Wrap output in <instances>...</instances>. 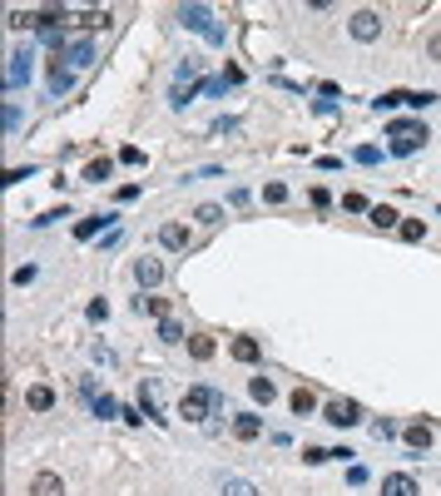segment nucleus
Returning a JSON list of instances; mask_svg holds the SVG:
<instances>
[{
    "instance_id": "cd10ccee",
    "label": "nucleus",
    "mask_w": 441,
    "mask_h": 496,
    "mask_svg": "<svg viewBox=\"0 0 441 496\" xmlns=\"http://www.w3.org/2000/svg\"><path fill=\"white\" fill-rule=\"evenodd\" d=\"M218 218H224V208H218V204H203V208H198V224H218Z\"/></svg>"
},
{
    "instance_id": "c756f323",
    "label": "nucleus",
    "mask_w": 441,
    "mask_h": 496,
    "mask_svg": "<svg viewBox=\"0 0 441 496\" xmlns=\"http://www.w3.org/2000/svg\"><path fill=\"white\" fill-rule=\"evenodd\" d=\"M80 25H89V30H99V25H109V10H89Z\"/></svg>"
},
{
    "instance_id": "f3484780",
    "label": "nucleus",
    "mask_w": 441,
    "mask_h": 496,
    "mask_svg": "<svg viewBox=\"0 0 441 496\" xmlns=\"http://www.w3.org/2000/svg\"><path fill=\"white\" fill-rule=\"evenodd\" d=\"M258 353H263L258 338H238V343H233V357H238V362H258Z\"/></svg>"
},
{
    "instance_id": "423d86ee",
    "label": "nucleus",
    "mask_w": 441,
    "mask_h": 496,
    "mask_svg": "<svg viewBox=\"0 0 441 496\" xmlns=\"http://www.w3.org/2000/svg\"><path fill=\"white\" fill-rule=\"evenodd\" d=\"M134 278H139V288H159L164 283V263L159 258H139L134 263Z\"/></svg>"
},
{
    "instance_id": "2eb2a0df",
    "label": "nucleus",
    "mask_w": 441,
    "mask_h": 496,
    "mask_svg": "<svg viewBox=\"0 0 441 496\" xmlns=\"http://www.w3.org/2000/svg\"><path fill=\"white\" fill-rule=\"evenodd\" d=\"M248 392H253V402H263V407H268L273 397H278V388H273L268 377H253V382H248Z\"/></svg>"
},
{
    "instance_id": "c85d7f7f",
    "label": "nucleus",
    "mask_w": 441,
    "mask_h": 496,
    "mask_svg": "<svg viewBox=\"0 0 441 496\" xmlns=\"http://www.w3.org/2000/svg\"><path fill=\"white\" fill-rule=\"evenodd\" d=\"M372 437H377V442H387V437H397V427H392V422H387V417H382V422H377V427H372Z\"/></svg>"
},
{
    "instance_id": "aec40b11",
    "label": "nucleus",
    "mask_w": 441,
    "mask_h": 496,
    "mask_svg": "<svg viewBox=\"0 0 441 496\" xmlns=\"http://www.w3.org/2000/svg\"><path fill=\"white\" fill-rule=\"evenodd\" d=\"M159 338H164V343H184V327H179L174 318H164V323H159Z\"/></svg>"
},
{
    "instance_id": "ddd939ff",
    "label": "nucleus",
    "mask_w": 441,
    "mask_h": 496,
    "mask_svg": "<svg viewBox=\"0 0 441 496\" xmlns=\"http://www.w3.org/2000/svg\"><path fill=\"white\" fill-rule=\"evenodd\" d=\"M109 174H115V159H89V164H85V179H89V184H104Z\"/></svg>"
},
{
    "instance_id": "1a4fd4ad",
    "label": "nucleus",
    "mask_w": 441,
    "mask_h": 496,
    "mask_svg": "<svg viewBox=\"0 0 441 496\" xmlns=\"http://www.w3.org/2000/svg\"><path fill=\"white\" fill-rule=\"evenodd\" d=\"M382 496H417V481L407 472H392L387 481H382Z\"/></svg>"
},
{
    "instance_id": "f03ea898",
    "label": "nucleus",
    "mask_w": 441,
    "mask_h": 496,
    "mask_svg": "<svg viewBox=\"0 0 441 496\" xmlns=\"http://www.w3.org/2000/svg\"><path fill=\"white\" fill-rule=\"evenodd\" d=\"M218 407H224V397H218L213 388H189L184 402H179V417H184V422H203V417L218 412Z\"/></svg>"
},
{
    "instance_id": "bb28decb",
    "label": "nucleus",
    "mask_w": 441,
    "mask_h": 496,
    "mask_svg": "<svg viewBox=\"0 0 441 496\" xmlns=\"http://www.w3.org/2000/svg\"><path fill=\"white\" fill-rule=\"evenodd\" d=\"M327 457H333V452H322V447H303V462H308V467H322Z\"/></svg>"
},
{
    "instance_id": "412c9836",
    "label": "nucleus",
    "mask_w": 441,
    "mask_h": 496,
    "mask_svg": "<svg viewBox=\"0 0 441 496\" xmlns=\"http://www.w3.org/2000/svg\"><path fill=\"white\" fill-rule=\"evenodd\" d=\"M139 313H154L164 323V318H169V303H164V298H139Z\"/></svg>"
},
{
    "instance_id": "393cba45",
    "label": "nucleus",
    "mask_w": 441,
    "mask_h": 496,
    "mask_svg": "<svg viewBox=\"0 0 441 496\" xmlns=\"http://www.w3.org/2000/svg\"><path fill=\"white\" fill-rule=\"evenodd\" d=\"M342 208H347V213H372V208H367V199H362V194H342Z\"/></svg>"
},
{
    "instance_id": "f704fd0d",
    "label": "nucleus",
    "mask_w": 441,
    "mask_h": 496,
    "mask_svg": "<svg viewBox=\"0 0 441 496\" xmlns=\"http://www.w3.org/2000/svg\"><path fill=\"white\" fill-rule=\"evenodd\" d=\"M109 318V303H89V323H104Z\"/></svg>"
},
{
    "instance_id": "72a5a7b5",
    "label": "nucleus",
    "mask_w": 441,
    "mask_h": 496,
    "mask_svg": "<svg viewBox=\"0 0 441 496\" xmlns=\"http://www.w3.org/2000/svg\"><path fill=\"white\" fill-rule=\"evenodd\" d=\"M377 159H382V154H377L372 144H362V149H357V164H377Z\"/></svg>"
},
{
    "instance_id": "20e7f679",
    "label": "nucleus",
    "mask_w": 441,
    "mask_h": 496,
    "mask_svg": "<svg viewBox=\"0 0 441 496\" xmlns=\"http://www.w3.org/2000/svg\"><path fill=\"white\" fill-rule=\"evenodd\" d=\"M179 15H184V25H189V30H203L208 40H224V30H218V25H208V10H203V6H184Z\"/></svg>"
},
{
    "instance_id": "473e14b6",
    "label": "nucleus",
    "mask_w": 441,
    "mask_h": 496,
    "mask_svg": "<svg viewBox=\"0 0 441 496\" xmlns=\"http://www.w3.org/2000/svg\"><path fill=\"white\" fill-rule=\"evenodd\" d=\"M94 412H99V417H115L120 407H115V397H94Z\"/></svg>"
},
{
    "instance_id": "0eeeda50",
    "label": "nucleus",
    "mask_w": 441,
    "mask_h": 496,
    "mask_svg": "<svg viewBox=\"0 0 441 496\" xmlns=\"http://www.w3.org/2000/svg\"><path fill=\"white\" fill-rule=\"evenodd\" d=\"M233 437H238V442H258V437H263V422H258L253 412H238V417H233Z\"/></svg>"
},
{
    "instance_id": "6e6552de",
    "label": "nucleus",
    "mask_w": 441,
    "mask_h": 496,
    "mask_svg": "<svg viewBox=\"0 0 441 496\" xmlns=\"http://www.w3.org/2000/svg\"><path fill=\"white\" fill-rule=\"evenodd\" d=\"M30 496H65V481L55 476V472H40V476L30 481Z\"/></svg>"
},
{
    "instance_id": "2f4dec72",
    "label": "nucleus",
    "mask_w": 441,
    "mask_h": 496,
    "mask_svg": "<svg viewBox=\"0 0 441 496\" xmlns=\"http://www.w3.org/2000/svg\"><path fill=\"white\" fill-rule=\"evenodd\" d=\"M263 199H268V204H283V199H288V189H283V184H268V189H263Z\"/></svg>"
},
{
    "instance_id": "7c9ffc66",
    "label": "nucleus",
    "mask_w": 441,
    "mask_h": 496,
    "mask_svg": "<svg viewBox=\"0 0 441 496\" xmlns=\"http://www.w3.org/2000/svg\"><path fill=\"white\" fill-rule=\"evenodd\" d=\"M120 164H144V149H134V144H124V149H120Z\"/></svg>"
},
{
    "instance_id": "6ab92c4d",
    "label": "nucleus",
    "mask_w": 441,
    "mask_h": 496,
    "mask_svg": "<svg viewBox=\"0 0 441 496\" xmlns=\"http://www.w3.org/2000/svg\"><path fill=\"white\" fill-rule=\"evenodd\" d=\"M70 85H75V75H70L65 65H55V75H50V90H55V94H65Z\"/></svg>"
},
{
    "instance_id": "4be33fe9",
    "label": "nucleus",
    "mask_w": 441,
    "mask_h": 496,
    "mask_svg": "<svg viewBox=\"0 0 441 496\" xmlns=\"http://www.w3.org/2000/svg\"><path fill=\"white\" fill-rule=\"evenodd\" d=\"M189 353H194L198 362H208V357H213V338H189Z\"/></svg>"
},
{
    "instance_id": "c9c22d12",
    "label": "nucleus",
    "mask_w": 441,
    "mask_h": 496,
    "mask_svg": "<svg viewBox=\"0 0 441 496\" xmlns=\"http://www.w3.org/2000/svg\"><path fill=\"white\" fill-rule=\"evenodd\" d=\"M426 50H431V60H441V35H436V40L426 45Z\"/></svg>"
},
{
    "instance_id": "f8f14e48",
    "label": "nucleus",
    "mask_w": 441,
    "mask_h": 496,
    "mask_svg": "<svg viewBox=\"0 0 441 496\" xmlns=\"http://www.w3.org/2000/svg\"><path fill=\"white\" fill-rule=\"evenodd\" d=\"M402 437H407V447H412V452H426V447H431V427H426V422H417V427H407Z\"/></svg>"
},
{
    "instance_id": "39448f33",
    "label": "nucleus",
    "mask_w": 441,
    "mask_h": 496,
    "mask_svg": "<svg viewBox=\"0 0 441 496\" xmlns=\"http://www.w3.org/2000/svg\"><path fill=\"white\" fill-rule=\"evenodd\" d=\"M377 35H382L377 10H357V15H352V40H377Z\"/></svg>"
},
{
    "instance_id": "b1692460",
    "label": "nucleus",
    "mask_w": 441,
    "mask_h": 496,
    "mask_svg": "<svg viewBox=\"0 0 441 496\" xmlns=\"http://www.w3.org/2000/svg\"><path fill=\"white\" fill-rule=\"evenodd\" d=\"M70 60H75V65H89V60H94V45H89V40H80V45L70 50Z\"/></svg>"
},
{
    "instance_id": "a878e982",
    "label": "nucleus",
    "mask_w": 441,
    "mask_h": 496,
    "mask_svg": "<svg viewBox=\"0 0 441 496\" xmlns=\"http://www.w3.org/2000/svg\"><path fill=\"white\" fill-rule=\"evenodd\" d=\"M224 496H258V491H253L248 481H238V476H233V481H224Z\"/></svg>"
},
{
    "instance_id": "7ed1b4c3",
    "label": "nucleus",
    "mask_w": 441,
    "mask_h": 496,
    "mask_svg": "<svg viewBox=\"0 0 441 496\" xmlns=\"http://www.w3.org/2000/svg\"><path fill=\"white\" fill-rule=\"evenodd\" d=\"M322 422H333V427H357L362 422V402H352V397H333L322 407Z\"/></svg>"
},
{
    "instance_id": "5701e85b",
    "label": "nucleus",
    "mask_w": 441,
    "mask_h": 496,
    "mask_svg": "<svg viewBox=\"0 0 441 496\" xmlns=\"http://www.w3.org/2000/svg\"><path fill=\"white\" fill-rule=\"evenodd\" d=\"M288 402H293V412H298V417H308V412H312V392H308V388H298Z\"/></svg>"
},
{
    "instance_id": "f257e3e1",
    "label": "nucleus",
    "mask_w": 441,
    "mask_h": 496,
    "mask_svg": "<svg viewBox=\"0 0 441 496\" xmlns=\"http://www.w3.org/2000/svg\"><path fill=\"white\" fill-rule=\"evenodd\" d=\"M387 139H392V154H417L431 134H426V125H417V120H392V125H387Z\"/></svg>"
},
{
    "instance_id": "4468645a",
    "label": "nucleus",
    "mask_w": 441,
    "mask_h": 496,
    "mask_svg": "<svg viewBox=\"0 0 441 496\" xmlns=\"http://www.w3.org/2000/svg\"><path fill=\"white\" fill-rule=\"evenodd\" d=\"M397 234H402L407 243H421V239H426V218H402Z\"/></svg>"
},
{
    "instance_id": "9b49d317",
    "label": "nucleus",
    "mask_w": 441,
    "mask_h": 496,
    "mask_svg": "<svg viewBox=\"0 0 441 496\" xmlns=\"http://www.w3.org/2000/svg\"><path fill=\"white\" fill-rule=\"evenodd\" d=\"M25 407H30V412H50V407H55V392L45 388V382H35V388L25 392Z\"/></svg>"
},
{
    "instance_id": "dca6fc26",
    "label": "nucleus",
    "mask_w": 441,
    "mask_h": 496,
    "mask_svg": "<svg viewBox=\"0 0 441 496\" xmlns=\"http://www.w3.org/2000/svg\"><path fill=\"white\" fill-rule=\"evenodd\" d=\"M372 224H377V229H397V224H402V213L387 208V204H377V208H372Z\"/></svg>"
},
{
    "instance_id": "9d476101",
    "label": "nucleus",
    "mask_w": 441,
    "mask_h": 496,
    "mask_svg": "<svg viewBox=\"0 0 441 496\" xmlns=\"http://www.w3.org/2000/svg\"><path fill=\"white\" fill-rule=\"evenodd\" d=\"M159 243L179 253V248H189V229H184V224H164V229H159Z\"/></svg>"
},
{
    "instance_id": "a211bd4d",
    "label": "nucleus",
    "mask_w": 441,
    "mask_h": 496,
    "mask_svg": "<svg viewBox=\"0 0 441 496\" xmlns=\"http://www.w3.org/2000/svg\"><path fill=\"white\" fill-rule=\"evenodd\" d=\"M104 224H109V213H104V218H80V224H75V239H94Z\"/></svg>"
}]
</instances>
